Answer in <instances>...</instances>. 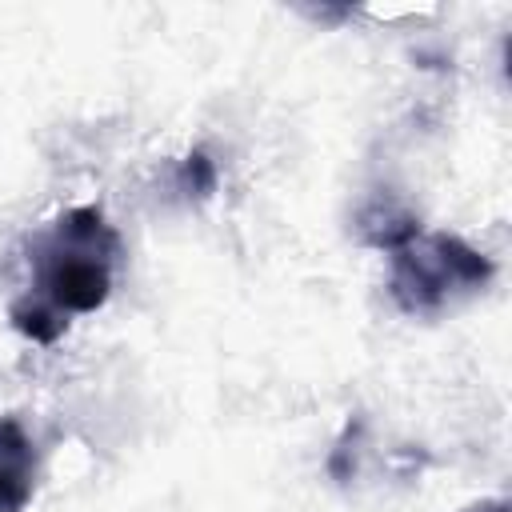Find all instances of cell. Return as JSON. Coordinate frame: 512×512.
<instances>
[{
  "label": "cell",
  "mask_w": 512,
  "mask_h": 512,
  "mask_svg": "<svg viewBox=\"0 0 512 512\" xmlns=\"http://www.w3.org/2000/svg\"><path fill=\"white\" fill-rule=\"evenodd\" d=\"M216 160L204 152V148H192L184 160H180V168H176V188L184 192V196H196V200H208L212 192H216Z\"/></svg>",
  "instance_id": "cell-5"
},
{
  "label": "cell",
  "mask_w": 512,
  "mask_h": 512,
  "mask_svg": "<svg viewBox=\"0 0 512 512\" xmlns=\"http://www.w3.org/2000/svg\"><path fill=\"white\" fill-rule=\"evenodd\" d=\"M36 444L16 416H0V512H28L36 496Z\"/></svg>",
  "instance_id": "cell-3"
},
{
  "label": "cell",
  "mask_w": 512,
  "mask_h": 512,
  "mask_svg": "<svg viewBox=\"0 0 512 512\" xmlns=\"http://www.w3.org/2000/svg\"><path fill=\"white\" fill-rule=\"evenodd\" d=\"M32 288L8 304V320L32 344H56L68 316L108 304L120 264V236L96 204L64 208L32 240Z\"/></svg>",
  "instance_id": "cell-1"
},
{
  "label": "cell",
  "mask_w": 512,
  "mask_h": 512,
  "mask_svg": "<svg viewBox=\"0 0 512 512\" xmlns=\"http://www.w3.org/2000/svg\"><path fill=\"white\" fill-rule=\"evenodd\" d=\"M468 512H508V500H504V496H492V500H480V504H472Z\"/></svg>",
  "instance_id": "cell-6"
},
{
  "label": "cell",
  "mask_w": 512,
  "mask_h": 512,
  "mask_svg": "<svg viewBox=\"0 0 512 512\" xmlns=\"http://www.w3.org/2000/svg\"><path fill=\"white\" fill-rule=\"evenodd\" d=\"M416 232H424L420 220H416L408 208H400L396 200H388V196H372V200L356 212V236H360L368 248L396 252V248L408 244Z\"/></svg>",
  "instance_id": "cell-4"
},
{
  "label": "cell",
  "mask_w": 512,
  "mask_h": 512,
  "mask_svg": "<svg viewBox=\"0 0 512 512\" xmlns=\"http://www.w3.org/2000/svg\"><path fill=\"white\" fill-rule=\"evenodd\" d=\"M496 276V264L456 232H416L392 252L388 296L404 316H440L476 296Z\"/></svg>",
  "instance_id": "cell-2"
}]
</instances>
